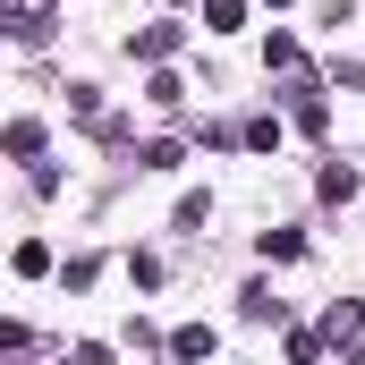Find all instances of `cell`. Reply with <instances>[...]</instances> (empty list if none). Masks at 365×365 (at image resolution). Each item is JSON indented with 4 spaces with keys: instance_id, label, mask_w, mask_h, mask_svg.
<instances>
[{
    "instance_id": "obj_7",
    "label": "cell",
    "mask_w": 365,
    "mask_h": 365,
    "mask_svg": "<svg viewBox=\"0 0 365 365\" xmlns=\"http://www.w3.org/2000/svg\"><path fill=\"white\" fill-rule=\"evenodd\" d=\"M264 255H272V264H289V255H306V238H297V230H264Z\"/></svg>"
},
{
    "instance_id": "obj_6",
    "label": "cell",
    "mask_w": 365,
    "mask_h": 365,
    "mask_svg": "<svg viewBox=\"0 0 365 365\" xmlns=\"http://www.w3.org/2000/svg\"><path fill=\"white\" fill-rule=\"evenodd\" d=\"M204 26H212V34H230V26H247V0H204Z\"/></svg>"
},
{
    "instance_id": "obj_4",
    "label": "cell",
    "mask_w": 365,
    "mask_h": 365,
    "mask_svg": "<svg viewBox=\"0 0 365 365\" xmlns=\"http://www.w3.org/2000/svg\"><path fill=\"white\" fill-rule=\"evenodd\" d=\"M264 68H280V77H297V68H306V51H297V34H272V43H264Z\"/></svg>"
},
{
    "instance_id": "obj_5",
    "label": "cell",
    "mask_w": 365,
    "mask_h": 365,
    "mask_svg": "<svg viewBox=\"0 0 365 365\" xmlns=\"http://www.w3.org/2000/svg\"><path fill=\"white\" fill-rule=\"evenodd\" d=\"M9 264H17L26 280H43V272H51V247H43V238H17V255H9Z\"/></svg>"
},
{
    "instance_id": "obj_9",
    "label": "cell",
    "mask_w": 365,
    "mask_h": 365,
    "mask_svg": "<svg viewBox=\"0 0 365 365\" xmlns=\"http://www.w3.org/2000/svg\"><path fill=\"white\" fill-rule=\"evenodd\" d=\"M179 93H187V86H179V77H170V68H153V86H145V102H162V110H170Z\"/></svg>"
},
{
    "instance_id": "obj_3",
    "label": "cell",
    "mask_w": 365,
    "mask_h": 365,
    "mask_svg": "<svg viewBox=\"0 0 365 365\" xmlns=\"http://www.w3.org/2000/svg\"><path fill=\"white\" fill-rule=\"evenodd\" d=\"M128 51H136V60H170V51H179V26L162 17V26H145V34H136Z\"/></svg>"
},
{
    "instance_id": "obj_10",
    "label": "cell",
    "mask_w": 365,
    "mask_h": 365,
    "mask_svg": "<svg viewBox=\"0 0 365 365\" xmlns=\"http://www.w3.org/2000/svg\"><path fill=\"white\" fill-rule=\"evenodd\" d=\"M272 9H280V0H272Z\"/></svg>"
},
{
    "instance_id": "obj_8",
    "label": "cell",
    "mask_w": 365,
    "mask_h": 365,
    "mask_svg": "<svg viewBox=\"0 0 365 365\" xmlns=\"http://www.w3.org/2000/svg\"><path fill=\"white\" fill-rule=\"evenodd\" d=\"M323 195H331V204H349V195H357V170H340V162H331V170H323Z\"/></svg>"
},
{
    "instance_id": "obj_1",
    "label": "cell",
    "mask_w": 365,
    "mask_h": 365,
    "mask_svg": "<svg viewBox=\"0 0 365 365\" xmlns=\"http://www.w3.org/2000/svg\"><path fill=\"white\" fill-rule=\"evenodd\" d=\"M170 357H179V365H204V357H212V323H179V331H170Z\"/></svg>"
},
{
    "instance_id": "obj_2",
    "label": "cell",
    "mask_w": 365,
    "mask_h": 365,
    "mask_svg": "<svg viewBox=\"0 0 365 365\" xmlns=\"http://www.w3.org/2000/svg\"><path fill=\"white\" fill-rule=\"evenodd\" d=\"M0 153L34 162V153H43V119H9V128H0Z\"/></svg>"
}]
</instances>
